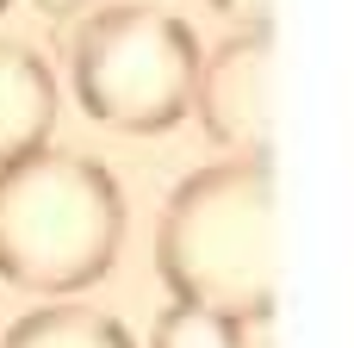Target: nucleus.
<instances>
[{
  "mask_svg": "<svg viewBox=\"0 0 354 348\" xmlns=\"http://www.w3.org/2000/svg\"><path fill=\"white\" fill-rule=\"evenodd\" d=\"M156 274L180 305L255 324L274 305V174L261 156L199 168L156 224Z\"/></svg>",
  "mask_w": 354,
  "mask_h": 348,
  "instance_id": "f257e3e1",
  "label": "nucleus"
},
{
  "mask_svg": "<svg viewBox=\"0 0 354 348\" xmlns=\"http://www.w3.org/2000/svg\"><path fill=\"white\" fill-rule=\"evenodd\" d=\"M124 243V193L106 162L75 149H31L0 162V280L25 293L93 286Z\"/></svg>",
  "mask_w": 354,
  "mask_h": 348,
  "instance_id": "f03ea898",
  "label": "nucleus"
},
{
  "mask_svg": "<svg viewBox=\"0 0 354 348\" xmlns=\"http://www.w3.org/2000/svg\"><path fill=\"white\" fill-rule=\"evenodd\" d=\"M199 62L205 56L193 31L149 0L100 6L68 37V81H75L81 112L131 137H156L187 118Z\"/></svg>",
  "mask_w": 354,
  "mask_h": 348,
  "instance_id": "7ed1b4c3",
  "label": "nucleus"
},
{
  "mask_svg": "<svg viewBox=\"0 0 354 348\" xmlns=\"http://www.w3.org/2000/svg\"><path fill=\"white\" fill-rule=\"evenodd\" d=\"M268 62H274V37L268 25H243L236 37H224L205 62H199V125L212 143L236 149V156H261L268 143Z\"/></svg>",
  "mask_w": 354,
  "mask_h": 348,
  "instance_id": "20e7f679",
  "label": "nucleus"
},
{
  "mask_svg": "<svg viewBox=\"0 0 354 348\" xmlns=\"http://www.w3.org/2000/svg\"><path fill=\"white\" fill-rule=\"evenodd\" d=\"M56 125V75L19 37H0V162H19L50 143Z\"/></svg>",
  "mask_w": 354,
  "mask_h": 348,
  "instance_id": "39448f33",
  "label": "nucleus"
},
{
  "mask_svg": "<svg viewBox=\"0 0 354 348\" xmlns=\"http://www.w3.org/2000/svg\"><path fill=\"white\" fill-rule=\"evenodd\" d=\"M0 348H137L124 336V324L118 318H106V311H87V305H44V311H31V318H19Z\"/></svg>",
  "mask_w": 354,
  "mask_h": 348,
  "instance_id": "423d86ee",
  "label": "nucleus"
},
{
  "mask_svg": "<svg viewBox=\"0 0 354 348\" xmlns=\"http://www.w3.org/2000/svg\"><path fill=\"white\" fill-rule=\"evenodd\" d=\"M236 330H243L236 318H218V311H205V305H180V299H174V305L156 318L149 348H243Z\"/></svg>",
  "mask_w": 354,
  "mask_h": 348,
  "instance_id": "0eeeda50",
  "label": "nucleus"
},
{
  "mask_svg": "<svg viewBox=\"0 0 354 348\" xmlns=\"http://www.w3.org/2000/svg\"><path fill=\"white\" fill-rule=\"evenodd\" d=\"M212 6L236 25H268V0H212Z\"/></svg>",
  "mask_w": 354,
  "mask_h": 348,
  "instance_id": "6e6552de",
  "label": "nucleus"
},
{
  "mask_svg": "<svg viewBox=\"0 0 354 348\" xmlns=\"http://www.w3.org/2000/svg\"><path fill=\"white\" fill-rule=\"evenodd\" d=\"M37 6H44V12H50V19H68V12H75V6H81V0H37Z\"/></svg>",
  "mask_w": 354,
  "mask_h": 348,
  "instance_id": "1a4fd4ad",
  "label": "nucleus"
},
{
  "mask_svg": "<svg viewBox=\"0 0 354 348\" xmlns=\"http://www.w3.org/2000/svg\"><path fill=\"white\" fill-rule=\"evenodd\" d=\"M0 12H6V0H0Z\"/></svg>",
  "mask_w": 354,
  "mask_h": 348,
  "instance_id": "9d476101",
  "label": "nucleus"
}]
</instances>
